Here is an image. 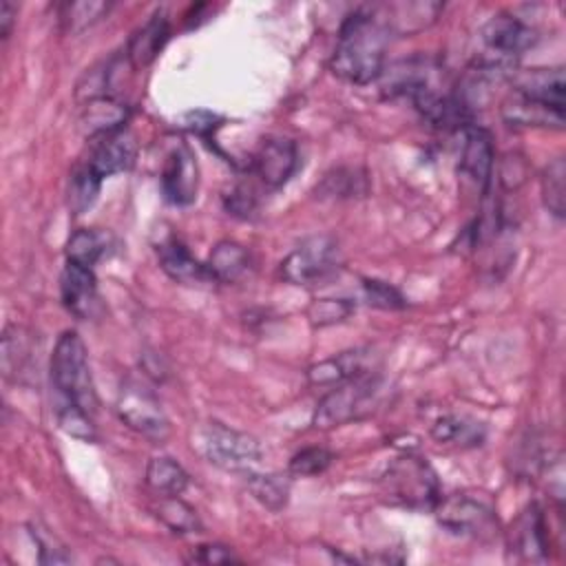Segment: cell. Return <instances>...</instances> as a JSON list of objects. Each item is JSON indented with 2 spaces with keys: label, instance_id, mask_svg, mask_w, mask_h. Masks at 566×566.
I'll use <instances>...</instances> for the list:
<instances>
[{
  "label": "cell",
  "instance_id": "f546056e",
  "mask_svg": "<svg viewBox=\"0 0 566 566\" xmlns=\"http://www.w3.org/2000/svg\"><path fill=\"white\" fill-rule=\"evenodd\" d=\"M542 199L546 210L562 219L566 210V161L562 157L553 159L542 172Z\"/></svg>",
  "mask_w": 566,
  "mask_h": 566
},
{
  "label": "cell",
  "instance_id": "5bb4252c",
  "mask_svg": "<svg viewBox=\"0 0 566 566\" xmlns=\"http://www.w3.org/2000/svg\"><path fill=\"white\" fill-rule=\"evenodd\" d=\"M495 168V150L493 137L486 128L471 124L462 130V146H460V170L482 190L486 192L491 186Z\"/></svg>",
  "mask_w": 566,
  "mask_h": 566
},
{
  "label": "cell",
  "instance_id": "836d02e7",
  "mask_svg": "<svg viewBox=\"0 0 566 566\" xmlns=\"http://www.w3.org/2000/svg\"><path fill=\"white\" fill-rule=\"evenodd\" d=\"M57 422L60 429L77 440L84 442H95L97 440V431L95 424L91 420V413H86L84 409H80L73 402H60L57 405Z\"/></svg>",
  "mask_w": 566,
  "mask_h": 566
},
{
  "label": "cell",
  "instance_id": "8fae6325",
  "mask_svg": "<svg viewBox=\"0 0 566 566\" xmlns=\"http://www.w3.org/2000/svg\"><path fill=\"white\" fill-rule=\"evenodd\" d=\"M60 298L69 314L80 321L95 318L99 312V292L93 268L66 261L60 274Z\"/></svg>",
  "mask_w": 566,
  "mask_h": 566
},
{
  "label": "cell",
  "instance_id": "4316f807",
  "mask_svg": "<svg viewBox=\"0 0 566 566\" xmlns=\"http://www.w3.org/2000/svg\"><path fill=\"white\" fill-rule=\"evenodd\" d=\"M146 486L159 497L181 495L188 486V473L177 460L168 455H155L146 464Z\"/></svg>",
  "mask_w": 566,
  "mask_h": 566
},
{
  "label": "cell",
  "instance_id": "4fadbf2b",
  "mask_svg": "<svg viewBox=\"0 0 566 566\" xmlns=\"http://www.w3.org/2000/svg\"><path fill=\"white\" fill-rule=\"evenodd\" d=\"M298 166L296 144L287 137L265 139L252 157V170L268 188H281Z\"/></svg>",
  "mask_w": 566,
  "mask_h": 566
},
{
  "label": "cell",
  "instance_id": "7c38bea8",
  "mask_svg": "<svg viewBox=\"0 0 566 566\" xmlns=\"http://www.w3.org/2000/svg\"><path fill=\"white\" fill-rule=\"evenodd\" d=\"M199 168L192 150L186 144H177L164 161L161 170V192L166 201L175 206H188L197 197Z\"/></svg>",
  "mask_w": 566,
  "mask_h": 566
},
{
  "label": "cell",
  "instance_id": "8992f818",
  "mask_svg": "<svg viewBox=\"0 0 566 566\" xmlns=\"http://www.w3.org/2000/svg\"><path fill=\"white\" fill-rule=\"evenodd\" d=\"M115 409L128 429L153 442H164L170 433V422L157 394L139 378H126L122 382Z\"/></svg>",
  "mask_w": 566,
  "mask_h": 566
},
{
  "label": "cell",
  "instance_id": "b9f144b4",
  "mask_svg": "<svg viewBox=\"0 0 566 566\" xmlns=\"http://www.w3.org/2000/svg\"><path fill=\"white\" fill-rule=\"evenodd\" d=\"M15 15H18V7L11 0H2L0 2V38L2 40H7L11 35Z\"/></svg>",
  "mask_w": 566,
  "mask_h": 566
},
{
  "label": "cell",
  "instance_id": "74e56055",
  "mask_svg": "<svg viewBox=\"0 0 566 566\" xmlns=\"http://www.w3.org/2000/svg\"><path fill=\"white\" fill-rule=\"evenodd\" d=\"M31 535H33V542L40 551V564H69L71 562V555L64 551V546L46 528L33 526Z\"/></svg>",
  "mask_w": 566,
  "mask_h": 566
},
{
  "label": "cell",
  "instance_id": "7a4b0ae2",
  "mask_svg": "<svg viewBox=\"0 0 566 566\" xmlns=\"http://www.w3.org/2000/svg\"><path fill=\"white\" fill-rule=\"evenodd\" d=\"M380 495L396 506L411 511H433L440 502V482L433 467L416 453H402L394 458L380 480Z\"/></svg>",
  "mask_w": 566,
  "mask_h": 566
},
{
  "label": "cell",
  "instance_id": "d6a6232c",
  "mask_svg": "<svg viewBox=\"0 0 566 566\" xmlns=\"http://www.w3.org/2000/svg\"><path fill=\"white\" fill-rule=\"evenodd\" d=\"M108 7V2H66L60 7V22L66 31L75 33L97 22Z\"/></svg>",
  "mask_w": 566,
  "mask_h": 566
},
{
  "label": "cell",
  "instance_id": "ba28073f",
  "mask_svg": "<svg viewBox=\"0 0 566 566\" xmlns=\"http://www.w3.org/2000/svg\"><path fill=\"white\" fill-rule=\"evenodd\" d=\"M433 511L440 526L458 537L486 542L497 535L495 511L484 500L455 493L449 497H440Z\"/></svg>",
  "mask_w": 566,
  "mask_h": 566
},
{
  "label": "cell",
  "instance_id": "9a60e30c",
  "mask_svg": "<svg viewBox=\"0 0 566 566\" xmlns=\"http://www.w3.org/2000/svg\"><path fill=\"white\" fill-rule=\"evenodd\" d=\"M511 551L524 562H544L548 555V526L544 511L528 504L513 522L509 533Z\"/></svg>",
  "mask_w": 566,
  "mask_h": 566
},
{
  "label": "cell",
  "instance_id": "277c9868",
  "mask_svg": "<svg viewBox=\"0 0 566 566\" xmlns=\"http://www.w3.org/2000/svg\"><path fill=\"white\" fill-rule=\"evenodd\" d=\"M480 35L484 44V55L478 62L497 69L504 75L515 73V60L537 40L535 29L513 13H497L489 18Z\"/></svg>",
  "mask_w": 566,
  "mask_h": 566
},
{
  "label": "cell",
  "instance_id": "3957f363",
  "mask_svg": "<svg viewBox=\"0 0 566 566\" xmlns=\"http://www.w3.org/2000/svg\"><path fill=\"white\" fill-rule=\"evenodd\" d=\"M51 382L60 402H73L86 413L97 411V394L86 358L84 340L77 332H64L53 349L51 356Z\"/></svg>",
  "mask_w": 566,
  "mask_h": 566
},
{
  "label": "cell",
  "instance_id": "d6986e66",
  "mask_svg": "<svg viewBox=\"0 0 566 566\" xmlns=\"http://www.w3.org/2000/svg\"><path fill=\"white\" fill-rule=\"evenodd\" d=\"M157 259L161 270L181 285H201L212 281L208 268L199 263L177 237H166L157 243Z\"/></svg>",
  "mask_w": 566,
  "mask_h": 566
},
{
  "label": "cell",
  "instance_id": "e575fe53",
  "mask_svg": "<svg viewBox=\"0 0 566 566\" xmlns=\"http://www.w3.org/2000/svg\"><path fill=\"white\" fill-rule=\"evenodd\" d=\"M332 460H334V453L329 449L307 447V449H301L298 453L292 455L287 473L296 475V478H312V475L323 473L332 464Z\"/></svg>",
  "mask_w": 566,
  "mask_h": 566
},
{
  "label": "cell",
  "instance_id": "2e32d148",
  "mask_svg": "<svg viewBox=\"0 0 566 566\" xmlns=\"http://www.w3.org/2000/svg\"><path fill=\"white\" fill-rule=\"evenodd\" d=\"M135 157H137V144L133 135L126 130H117L95 139V146L91 150L86 166L99 179H104V177L130 170L135 164Z\"/></svg>",
  "mask_w": 566,
  "mask_h": 566
},
{
  "label": "cell",
  "instance_id": "ffe728a7",
  "mask_svg": "<svg viewBox=\"0 0 566 566\" xmlns=\"http://www.w3.org/2000/svg\"><path fill=\"white\" fill-rule=\"evenodd\" d=\"M442 4L436 2H394V4H382L378 9H371V13L380 20V24L389 33L398 35H409L413 31H420L429 27Z\"/></svg>",
  "mask_w": 566,
  "mask_h": 566
},
{
  "label": "cell",
  "instance_id": "8d00e7d4",
  "mask_svg": "<svg viewBox=\"0 0 566 566\" xmlns=\"http://www.w3.org/2000/svg\"><path fill=\"white\" fill-rule=\"evenodd\" d=\"M363 294H365V301L374 307H380V310H400L405 307V298L402 294L385 283V281H378V279H365L363 281Z\"/></svg>",
  "mask_w": 566,
  "mask_h": 566
},
{
  "label": "cell",
  "instance_id": "d590c367",
  "mask_svg": "<svg viewBox=\"0 0 566 566\" xmlns=\"http://www.w3.org/2000/svg\"><path fill=\"white\" fill-rule=\"evenodd\" d=\"M354 307L356 305L347 298H316L307 307V316H310L312 325L325 327V325H334V323L345 321L354 312Z\"/></svg>",
  "mask_w": 566,
  "mask_h": 566
},
{
  "label": "cell",
  "instance_id": "52a82bcc",
  "mask_svg": "<svg viewBox=\"0 0 566 566\" xmlns=\"http://www.w3.org/2000/svg\"><path fill=\"white\" fill-rule=\"evenodd\" d=\"M201 453L210 464L232 473H248L261 462L259 440L221 422H208L203 427Z\"/></svg>",
  "mask_w": 566,
  "mask_h": 566
},
{
  "label": "cell",
  "instance_id": "30bf717a",
  "mask_svg": "<svg viewBox=\"0 0 566 566\" xmlns=\"http://www.w3.org/2000/svg\"><path fill=\"white\" fill-rule=\"evenodd\" d=\"M438 75L440 66L431 57L413 55L407 60H398L391 66H385L378 80H382L380 88L387 97H405L411 102L422 91L440 86Z\"/></svg>",
  "mask_w": 566,
  "mask_h": 566
},
{
  "label": "cell",
  "instance_id": "f35d334b",
  "mask_svg": "<svg viewBox=\"0 0 566 566\" xmlns=\"http://www.w3.org/2000/svg\"><path fill=\"white\" fill-rule=\"evenodd\" d=\"M226 208H228V212H232L237 217H250L256 210L254 190L248 188V186H234L226 195Z\"/></svg>",
  "mask_w": 566,
  "mask_h": 566
},
{
  "label": "cell",
  "instance_id": "44dd1931",
  "mask_svg": "<svg viewBox=\"0 0 566 566\" xmlns=\"http://www.w3.org/2000/svg\"><path fill=\"white\" fill-rule=\"evenodd\" d=\"M170 38V22L164 11H155L128 40L126 60L133 69L148 66L166 46Z\"/></svg>",
  "mask_w": 566,
  "mask_h": 566
},
{
  "label": "cell",
  "instance_id": "6da1fadb",
  "mask_svg": "<svg viewBox=\"0 0 566 566\" xmlns=\"http://www.w3.org/2000/svg\"><path fill=\"white\" fill-rule=\"evenodd\" d=\"M389 31L371 13V9H358L349 13L336 38V46L329 60V69L336 77L352 84H369L380 77L385 69V51Z\"/></svg>",
  "mask_w": 566,
  "mask_h": 566
},
{
  "label": "cell",
  "instance_id": "484cf974",
  "mask_svg": "<svg viewBox=\"0 0 566 566\" xmlns=\"http://www.w3.org/2000/svg\"><path fill=\"white\" fill-rule=\"evenodd\" d=\"M431 438L440 444L478 447L484 440V427L469 416L447 413L431 424Z\"/></svg>",
  "mask_w": 566,
  "mask_h": 566
},
{
  "label": "cell",
  "instance_id": "d4e9b609",
  "mask_svg": "<svg viewBox=\"0 0 566 566\" xmlns=\"http://www.w3.org/2000/svg\"><path fill=\"white\" fill-rule=\"evenodd\" d=\"M33 360L31 336L24 327L7 325L2 332V374L9 380H22Z\"/></svg>",
  "mask_w": 566,
  "mask_h": 566
},
{
  "label": "cell",
  "instance_id": "cb8c5ba5",
  "mask_svg": "<svg viewBox=\"0 0 566 566\" xmlns=\"http://www.w3.org/2000/svg\"><path fill=\"white\" fill-rule=\"evenodd\" d=\"M248 265H250L248 250L241 243L230 239L219 241L212 248L206 263L210 279L217 283H237L248 272Z\"/></svg>",
  "mask_w": 566,
  "mask_h": 566
},
{
  "label": "cell",
  "instance_id": "60d3db41",
  "mask_svg": "<svg viewBox=\"0 0 566 566\" xmlns=\"http://www.w3.org/2000/svg\"><path fill=\"white\" fill-rule=\"evenodd\" d=\"M190 562H199V564H230V562H239V557L228 546L201 544L192 553Z\"/></svg>",
  "mask_w": 566,
  "mask_h": 566
},
{
  "label": "cell",
  "instance_id": "ac0fdd59",
  "mask_svg": "<svg viewBox=\"0 0 566 566\" xmlns=\"http://www.w3.org/2000/svg\"><path fill=\"white\" fill-rule=\"evenodd\" d=\"M369 358H371V354L365 347L340 352L336 356H329V358L312 365L307 369V380L312 385H318V387H325V385L334 387V385L352 380L356 376L371 374Z\"/></svg>",
  "mask_w": 566,
  "mask_h": 566
},
{
  "label": "cell",
  "instance_id": "ab89813d",
  "mask_svg": "<svg viewBox=\"0 0 566 566\" xmlns=\"http://www.w3.org/2000/svg\"><path fill=\"white\" fill-rule=\"evenodd\" d=\"M219 122L221 117L210 111H190L184 115V128H188L199 137H208L219 126Z\"/></svg>",
  "mask_w": 566,
  "mask_h": 566
},
{
  "label": "cell",
  "instance_id": "4dcf8cb0",
  "mask_svg": "<svg viewBox=\"0 0 566 566\" xmlns=\"http://www.w3.org/2000/svg\"><path fill=\"white\" fill-rule=\"evenodd\" d=\"M104 250H106V245H104V237L99 232L80 228L66 241V261L84 265V268H93L102 259Z\"/></svg>",
  "mask_w": 566,
  "mask_h": 566
},
{
  "label": "cell",
  "instance_id": "603a6c76",
  "mask_svg": "<svg viewBox=\"0 0 566 566\" xmlns=\"http://www.w3.org/2000/svg\"><path fill=\"white\" fill-rule=\"evenodd\" d=\"M513 91L544 102L555 108H564V71L562 69H531V71H515L513 75Z\"/></svg>",
  "mask_w": 566,
  "mask_h": 566
},
{
  "label": "cell",
  "instance_id": "83f0119b",
  "mask_svg": "<svg viewBox=\"0 0 566 566\" xmlns=\"http://www.w3.org/2000/svg\"><path fill=\"white\" fill-rule=\"evenodd\" d=\"M245 484H248V491L252 493V497L256 502H261L265 509L270 511H281L287 500H290V486H292V480H290V473H254V471H248L245 473Z\"/></svg>",
  "mask_w": 566,
  "mask_h": 566
},
{
  "label": "cell",
  "instance_id": "9c48e42d",
  "mask_svg": "<svg viewBox=\"0 0 566 566\" xmlns=\"http://www.w3.org/2000/svg\"><path fill=\"white\" fill-rule=\"evenodd\" d=\"M338 268V248L332 237H310L281 263V276L294 285L325 281Z\"/></svg>",
  "mask_w": 566,
  "mask_h": 566
},
{
  "label": "cell",
  "instance_id": "f1b7e54d",
  "mask_svg": "<svg viewBox=\"0 0 566 566\" xmlns=\"http://www.w3.org/2000/svg\"><path fill=\"white\" fill-rule=\"evenodd\" d=\"M153 511H155L157 520L164 526H168L172 533L190 535V533H201V528H203L197 511L190 504H186L179 495L159 497V502L155 504Z\"/></svg>",
  "mask_w": 566,
  "mask_h": 566
},
{
  "label": "cell",
  "instance_id": "1f68e13d",
  "mask_svg": "<svg viewBox=\"0 0 566 566\" xmlns=\"http://www.w3.org/2000/svg\"><path fill=\"white\" fill-rule=\"evenodd\" d=\"M99 186H102V179L86 164L82 168H77L69 184V203H71L73 212L80 214L86 208H91L93 201L97 199Z\"/></svg>",
  "mask_w": 566,
  "mask_h": 566
},
{
  "label": "cell",
  "instance_id": "7402d4cb",
  "mask_svg": "<svg viewBox=\"0 0 566 566\" xmlns=\"http://www.w3.org/2000/svg\"><path fill=\"white\" fill-rule=\"evenodd\" d=\"M502 117L511 126L531 128H564V108L548 106L544 102L524 97L515 91L502 104Z\"/></svg>",
  "mask_w": 566,
  "mask_h": 566
},
{
  "label": "cell",
  "instance_id": "e0dca14e",
  "mask_svg": "<svg viewBox=\"0 0 566 566\" xmlns=\"http://www.w3.org/2000/svg\"><path fill=\"white\" fill-rule=\"evenodd\" d=\"M130 117V108L117 102L113 95H99L86 99L80 113V128L86 137L97 139L117 130H124V124Z\"/></svg>",
  "mask_w": 566,
  "mask_h": 566
},
{
  "label": "cell",
  "instance_id": "5b68a950",
  "mask_svg": "<svg viewBox=\"0 0 566 566\" xmlns=\"http://www.w3.org/2000/svg\"><path fill=\"white\" fill-rule=\"evenodd\" d=\"M378 389H380V380L374 374H363L352 380L334 385V389L325 394L316 405L312 424L316 429L327 431L360 418L363 413L371 411Z\"/></svg>",
  "mask_w": 566,
  "mask_h": 566
}]
</instances>
